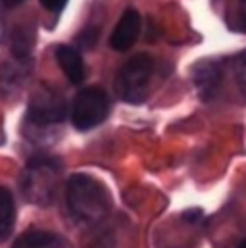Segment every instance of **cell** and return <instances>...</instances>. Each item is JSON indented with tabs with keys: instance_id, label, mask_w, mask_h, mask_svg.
<instances>
[{
	"instance_id": "1",
	"label": "cell",
	"mask_w": 246,
	"mask_h": 248,
	"mask_svg": "<svg viewBox=\"0 0 246 248\" xmlns=\"http://www.w3.org/2000/svg\"><path fill=\"white\" fill-rule=\"evenodd\" d=\"M65 202L69 214L81 223H98L110 210V198L104 186L83 173L69 177L65 185Z\"/></svg>"
},
{
	"instance_id": "2",
	"label": "cell",
	"mask_w": 246,
	"mask_h": 248,
	"mask_svg": "<svg viewBox=\"0 0 246 248\" xmlns=\"http://www.w3.org/2000/svg\"><path fill=\"white\" fill-rule=\"evenodd\" d=\"M62 179L60 164L52 158H35L21 175V188L29 202L48 206L54 202Z\"/></svg>"
},
{
	"instance_id": "3",
	"label": "cell",
	"mask_w": 246,
	"mask_h": 248,
	"mask_svg": "<svg viewBox=\"0 0 246 248\" xmlns=\"http://www.w3.org/2000/svg\"><path fill=\"white\" fill-rule=\"evenodd\" d=\"M154 73V62L146 54L133 56L129 62L123 65L116 77V89L118 94L125 102L138 104L146 98V91L150 85Z\"/></svg>"
},
{
	"instance_id": "4",
	"label": "cell",
	"mask_w": 246,
	"mask_h": 248,
	"mask_svg": "<svg viewBox=\"0 0 246 248\" xmlns=\"http://www.w3.org/2000/svg\"><path fill=\"white\" fill-rule=\"evenodd\" d=\"M108 94L98 87H89L75 96L71 104V122L79 131H87L102 124L108 116Z\"/></svg>"
},
{
	"instance_id": "5",
	"label": "cell",
	"mask_w": 246,
	"mask_h": 248,
	"mask_svg": "<svg viewBox=\"0 0 246 248\" xmlns=\"http://www.w3.org/2000/svg\"><path fill=\"white\" fill-rule=\"evenodd\" d=\"M67 116V104L65 98L52 87H41L29 102L27 118L29 122L39 127L62 124Z\"/></svg>"
},
{
	"instance_id": "6",
	"label": "cell",
	"mask_w": 246,
	"mask_h": 248,
	"mask_svg": "<svg viewBox=\"0 0 246 248\" xmlns=\"http://www.w3.org/2000/svg\"><path fill=\"white\" fill-rule=\"evenodd\" d=\"M138 33H140V16L137 10L129 8L123 12L122 19L118 21V25L110 37V46L118 52H125L137 43Z\"/></svg>"
},
{
	"instance_id": "7",
	"label": "cell",
	"mask_w": 246,
	"mask_h": 248,
	"mask_svg": "<svg viewBox=\"0 0 246 248\" xmlns=\"http://www.w3.org/2000/svg\"><path fill=\"white\" fill-rule=\"evenodd\" d=\"M192 81L200 93V96L204 100H210L217 89H219V81H221V71L217 67L215 62H204L198 63L194 67V73H192Z\"/></svg>"
},
{
	"instance_id": "8",
	"label": "cell",
	"mask_w": 246,
	"mask_h": 248,
	"mask_svg": "<svg viewBox=\"0 0 246 248\" xmlns=\"http://www.w3.org/2000/svg\"><path fill=\"white\" fill-rule=\"evenodd\" d=\"M56 60L60 63L63 75L73 83V85H79L83 79H85V63L81 54L71 48V46H65L62 45L56 48Z\"/></svg>"
},
{
	"instance_id": "9",
	"label": "cell",
	"mask_w": 246,
	"mask_h": 248,
	"mask_svg": "<svg viewBox=\"0 0 246 248\" xmlns=\"http://www.w3.org/2000/svg\"><path fill=\"white\" fill-rule=\"evenodd\" d=\"M14 248H63L62 241L46 231H29L25 235H21Z\"/></svg>"
},
{
	"instance_id": "10",
	"label": "cell",
	"mask_w": 246,
	"mask_h": 248,
	"mask_svg": "<svg viewBox=\"0 0 246 248\" xmlns=\"http://www.w3.org/2000/svg\"><path fill=\"white\" fill-rule=\"evenodd\" d=\"M15 219V206L12 194L0 186V241L6 239L14 227Z\"/></svg>"
},
{
	"instance_id": "11",
	"label": "cell",
	"mask_w": 246,
	"mask_h": 248,
	"mask_svg": "<svg viewBox=\"0 0 246 248\" xmlns=\"http://www.w3.org/2000/svg\"><path fill=\"white\" fill-rule=\"evenodd\" d=\"M235 79H237V85H239L241 93L246 96V50L237 58V63H235Z\"/></svg>"
},
{
	"instance_id": "12",
	"label": "cell",
	"mask_w": 246,
	"mask_h": 248,
	"mask_svg": "<svg viewBox=\"0 0 246 248\" xmlns=\"http://www.w3.org/2000/svg\"><path fill=\"white\" fill-rule=\"evenodd\" d=\"M96 37H98V29L96 27H87L79 37V45L85 46V48H91L96 43Z\"/></svg>"
},
{
	"instance_id": "13",
	"label": "cell",
	"mask_w": 246,
	"mask_h": 248,
	"mask_svg": "<svg viewBox=\"0 0 246 248\" xmlns=\"http://www.w3.org/2000/svg\"><path fill=\"white\" fill-rule=\"evenodd\" d=\"M67 0H41V4L48 10V12H60L62 8L65 6Z\"/></svg>"
},
{
	"instance_id": "14",
	"label": "cell",
	"mask_w": 246,
	"mask_h": 248,
	"mask_svg": "<svg viewBox=\"0 0 246 248\" xmlns=\"http://www.w3.org/2000/svg\"><path fill=\"white\" fill-rule=\"evenodd\" d=\"M241 29L246 31V0H241Z\"/></svg>"
},
{
	"instance_id": "15",
	"label": "cell",
	"mask_w": 246,
	"mask_h": 248,
	"mask_svg": "<svg viewBox=\"0 0 246 248\" xmlns=\"http://www.w3.org/2000/svg\"><path fill=\"white\" fill-rule=\"evenodd\" d=\"M6 6H17V4H21L23 0H2Z\"/></svg>"
},
{
	"instance_id": "16",
	"label": "cell",
	"mask_w": 246,
	"mask_h": 248,
	"mask_svg": "<svg viewBox=\"0 0 246 248\" xmlns=\"http://www.w3.org/2000/svg\"><path fill=\"white\" fill-rule=\"evenodd\" d=\"M239 248H246V241H243V243H241V247Z\"/></svg>"
}]
</instances>
